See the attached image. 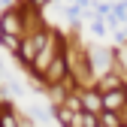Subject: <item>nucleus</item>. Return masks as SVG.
Returning a JSON list of instances; mask_svg holds the SVG:
<instances>
[{
  "label": "nucleus",
  "mask_w": 127,
  "mask_h": 127,
  "mask_svg": "<svg viewBox=\"0 0 127 127\" xmlns=\"http://www.w3.org/2000/svg\"><path fill=\"white\" fill-rule=\"evenodd\" d=\"M103 94V109H115V112H124L127 109V85L124 88H112V91H100Z\"/></svg>",
  "instance_id": "1"
},
{
  "label": "nucleus",
  "mask_w": 127,
  "mask_h": 127,
  "mask_svg": "<svg viewBox=\"0 0 127 127\" xmlns=\"http://www.w3.org/2000/svg\"><path fill=\"white\" fill-rule=\"evenodd\" d=\"M79 97H82V109H91V112H100V109H103V94H100V88H88V91L79 94Z\"/></svg>",
  "instance_id": "2"
},
{
  "label": "nucleus",
  "mask_w": 127,
  "mask_h": 127,
  "mask_svg": "<svg viewBox=\"0 0 127 127\" xmlns=\"http://www.w3.org/2000/svg\"><path fill=\"white\" fill-rule=\"evenodd\" d=\"M100 124L103 127H121L124 121H121V112H115V109H100Z\"/></svg>",
  "instance_id": "3"
},
{
  "label": "nucleus",
  "mask_w": 127,
  "mask_h": 127,
  "mask_svg": "<svg viewBox=\"0 0 127 127\" xmlns=\"http://www.w3.org/2000/svg\"><path fill=\"white\" fill-rule=\"evenodd\" d=\"M0 45H3V49H9L12 55H18V49H21V36H12V33H0Z\"/></svg>",
  "instance_id": "4"
},
{
  "label": "nucleus",
  "mask_w": 127,
  "mask_h": 127,
  "mask_svg": "<svg viewBox=\"0 0 127 127\" xmlns=\"http://www.w3.org/2000/svg\"><path fill=\"white\" fill-rule=\"evenodd\" d=\"M112 88H124V82H121V76H112V73H106V79L100 82V91H112Z\"/></svg>",
  "instance_id": "5"
},
{
  "label": "nucleus",
  "mask_w": 127,
  "mask_h": 127,
  "mask_svg": "<svg viewBox=\"0 0 127 127\" xmlns=\"http://www.w3.org/2000/svg\"><path fill=\"white\" fill-rule=\"evenodd\" d=\"M91 27H94V33H97V36H103V30H106V24H103V21H100V18H97V21H94V24H91Z\"/></svg>",
  "instance_id": "6"
},
{
  "label": "nucleus",
  "mask_w": 127,
  "mask_h": 127,
  "mask_svg": "<svg viewBox=\"0 0 127 127\" xmlns=\"http://www.w3.org/2000/svg\"><path fill=\"white\" fill-rule=\"evenodd\" d=\"M27 3H30V6H33V9H42V6H49V3H52V0H27Z\"/></svg>",
  "instance_id": "7"
},
{
  "label": "nucleus",
  "mask_w": 127,
  "mask_h": 127,
  "mask_svg": "<svg viewBox=\"0 0 127 127\" xmlns=\"http://www.w3.org/2000/svg\"><path fill=\"white\" fill-rule=\"evenodd\" d=\"M121 127H127V124H121Z\"/></svg>",
  "instance_id": "8"
}]
</instances>
